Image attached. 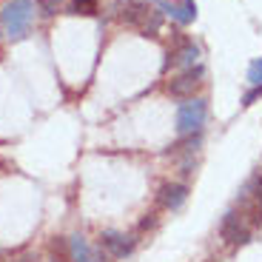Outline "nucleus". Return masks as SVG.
Segmentation results:
<instances>
[{
  "label": "nucleus",
  "instance_id": "nucleus-1",
  "mask_svg": "<svg viewBox=\"0 0 262 262\" xmlns=\"http://www.w3.org/2000/svg\"><path fill=\"white\" fill-rule=\"evenodd\" d=\"M117 17L143 34H157L163 26V12H157V6L148 0H117Z\"/></svg>",
  "mask_w": 262,
  "mask_h": 262
},
{
  "label": "nucleus",
  "instance_id": "nucleus-2",
  "mask_svg": "<svg viewBox=\"0 0 262 262\" xmlns=\"http://www.w3.org/2000/svg\"><path fill=\"white\" fill-rule=\"evenodd\" d=\"M34 9H37L34 0H9L6 6L0 9V23H3V32H6L9 40H23L29 34Z\"/></svg>",
  "mask_w": 262,
  "mask_h": 262
},
{
  "label": "nucleus",
  "instance_id": "nucleus-3",
  "mask_svg": "<svg viewBox=\"0 0 262 262\" xmlns=\"http://www.w3.org/2000/svg\"><path fill=\"white\" fill-rule=\"evenodd\" d=\"M205 117H208V100L205 97H191L183 100L177 105V134L185 137V134H196L203 131Z\"/></svg>",
  "mask_w": 262,
  "mask_h": 262
},
{
  "label": "nucleus",
  "instance_id": "nucleus-4",
  "mask_svg": "<svg viewBox=\"0 0 262 262\" xmlns=\"http://www.w3.org/2000/svg\"><path fill=\"white\" fill-rule=\"evenodd\" d=\"M236 208L245 214L251 228L262 225V174H254L236 194Z\"/></svg>",
  "mask_w": 262,
  "mask_h": 262
},
{
  "label": "nucleus",
  "instance_id": "nucleus-5",
  "mask_svg": "<svg viewBox=\"0 0 262 262\" xmlns=\"http://www.w3.org/2000/svg\"><path fill=\"white\" fill-rule=\"evenodd\" d=\"M203 83H205V66L196 63V66H191V69H183L180 74H174V77L168 80V85H165V92L174 100H191L200 89H203Z\"/></svg>",
  "mask_w": 262,
  "mask_h": 262
},
{
  "label": "nucleus",
  "instance_id": "nucleus-6",
  "mask_svg": "<svg viewBox=\"0 0 262 262\" xmlns=\"http://www.w3.org/2000/svg\"><path fill=\"white\" fill-rule=\"evenodd\" d=\"M251 223L245 220V214L239 208H231L223 214V220H220V239H223L225 245H231V248H239V245H245L251 239Z\"/></svg>",
  "mask_w": 262,
  "mask_h": 262
},
{
  "label": "nucleus",
  "instance_id": "nucleus-7",
  "mask_svg": "<svg viewBox=\"0 0 262 262\" xmlns=\"http://www.w3.org/2000/svg\"><path fill=\"white\" fill-rule=\"evenodd\" d=\"M154 6L163 9L165 17H171L180 26H191L196 20V3L194 0H154Z\"/></svg>",
  "mask_w": 262,
  "mask_h": 262
},
{
  "label": "nucleus",
  "instance_id": "nucleus-8",
  "mask_svg": "<svg viewBox=\"0 0 262 262\" xmlns=\"http://www.w3.org/2000/svg\"><path fill=\"white\" fill-rule=\"evenodd\" d=\"M100 245H103V251L112 256V259H125V256L134 251L137 239L123 234V231H103V234H100Z\"/></svg>",
  "mask_w": 262,
  "mask_h": 262
},
{
  "label": "nucleus",
  "instance_id": "nucleus-9",
  "mask_svg": "<svg viewBox=\"0 0 262 262\" xmlns=\"http://www.w3.org/2000/svg\"><path fill=\"white\" fill-rule=\"evenodd\" d=\"M185 200H188V185L177 183V180L174 183H163L157 191V203L165 211H180L185 205Z\"/></svg>",
  "mask_w": 262,
  "mask_h": 262
},
{
  "label": "nucleus",
  "instance_id": "nucleus-10",
  "mask_svg": "<svg viewBox=\"0 0 262 262\" xmlns=\"http://www.w3.org/2000/svg\"><path fill=\"white\" fill-rule=\"evenodd\" d=\"M168 63L180 66V69H191V66L200 63V46L194 40H180V46L168 52Z\"/></svg>",
  "mask_w": 262,
  "mask_h": 262
},
{
  "label": "nucleus",
  "instance_id": "nucleus-11",
  "mask_svg": "<svg viewBox=\"0 0 262 262\" xmlns=\"http://www.w3.org/2000/svg\"><path fill=\"white\" fill-rule=\"evenodd\" d=\"M92 245H89V239L80 234L69 236V254H72V262H92Z\"/></svg>",
  "mask_w": 262,
  "mask_h": 262
},
{
  "label": "nucleus",
  "instance_id": "nucleus-12",
  "mask_svg": "<svg viewBox=\"0 0 262 262\" xmlns=\"http://www.w3.org/2000/svg\"><path fill=\"white\" fill-rule=\"evenodd\" d=\"M72 14H85V17H94L100 12V3L97 0H72V6H69Z\"/></svg>",
  "mask_w": 262,
  "mask_h": 262
},
{
  "label": "nucleus",
  "instance_id": "nucleus-13",
  "mask_svg": "<svg viewBox=\"0 0 262 262\" xmlns=\"http://www.w3.org/2000/svg\"><path fill=\"white\" fill-rule=\"evenodd\" d=\"M52 262H72V254H69V239H54V243H52Z\"/></svg>",
  "mask_w": 262,
  "mask_h": 262
},
{
  "label": "nucleus",
  "instance_id": "nucleus-14",
  "mask_svg": "<svg viewBox=\"0 0 262 262\" xmlns=\"http://www.w3.org/2000/svg\"><path fill=\"white\" fill-rule=\"evenodd\" d=\"M245 80H248L251 85H262V57L251 60V66H248V74H245Z\"/></svg>",
  "mask_w": 262,
  "mask_h": 262
},
{
  "label": "nucleus",
  "instance_id": "nucleus-15",
  "mask_svg": "<svg viewBox=\"0 0 262 262\" xmlns=\"http://www.w3.org/2000/svg\"><path fill=\"white\" fill-rule=\"evenodd\" d=\"M37 3V12L43 14V17H54V14L60 12V3L63 0H34Z\"/></svg>",
  "mask_w": 262,
  "mask_h": 262
},
{
  "label": "nucleus",
  "instance_id": "nucleus-16",
  "mask_svg": "<svg viewBox=\"0 0 262 262\" xmlns=\"http://www.w3.org/2000/svg\"><path fill=\"white\" fill-rule=\"evenodd\" d=\"M259 97H262V85H251L248 92L243 94V105H254Z\"/></svg>",
  "mask_w": 262,
  "mask_h": 262
},
{
  "label": "nucleus",
  "instance_id": "nucleus-17",
  "mask_svg": "<svg viewBox=\"0 0 262 262\" xmlns=\"http://www.w3.org/2000/svg\"><path fill=\"white\" fill-rule=\"evenodd\" d=\"M108 259H112V256L103 251V245H97V248L92 251V262H108Z\"/></svg>",
  "mask_w": 262,
  "mask_h": 262
},
{
  "label": "nucleus",
  "instance_id": "nucleus-18",
  "mask_svg": "<svg viewBox=\"0 0 262 262\" xmlns=\"http://www.w3.org/2000/svg\"><path fill=\"white\" fill-rule=\"evenodd\" d=\"M154 216H157V214H154V211H151V214H145V220H143V223H140V228H148V225H154V223H157Z\"/></svg>",
  "mask_w": 262,
  "mask_h": 262
},
{
  "label": "nucleus",
  "instance_id": "nucleus-19",
  "mask_svg": "<svg viewBox=\"0 0 262 262\" xmlns=\"http://www.w3.org/2000/svg\"><path fill=\"white\" fill-rule=\"evenodd\" d=\"M17 262H43V259H40V256H34V254H26V256H20Z\"/></svg>",
  "mask_w": 262,
  "mask_h": 262
},
{
  "label": "nucleus",
  "instance_id": "nucleus-20",
  "mask_svg": "<svg viewBox=\"0 0 262 262\" xmlns=\"http://www.w3.org/2000/svg\"><path fill=\"white\" fill-rule=\"evenodd\" d=\"M0 29H3V23H0Z\"/></svg>",
  "mask_w": 262,
  "mask_h": 262
}]
</instances>
